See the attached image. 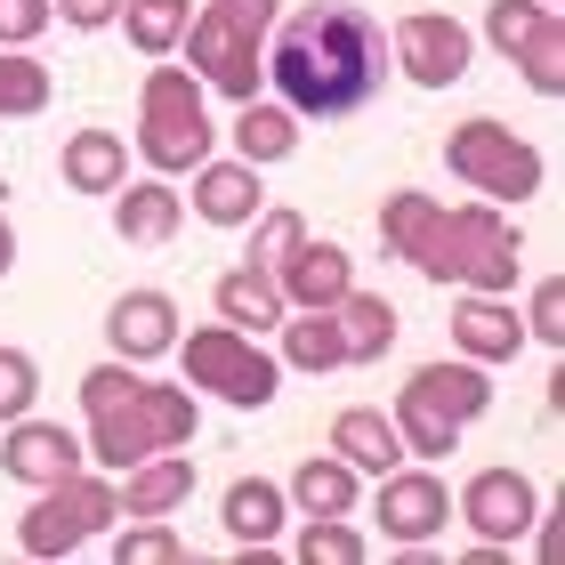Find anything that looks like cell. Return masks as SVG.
I'll use <instances>...</instances> for the list:
<instances>
[{
    "label": "cell",
    "mask_w": 565,
    "mask_h": 565,
    "mask_svg": "<svg viewBox=\"0 0 565 565\" xmlns=\"http://www.w3.org/2000/svg\"><path fill=\"white\" fill-rule=\"evenodd\" d=\"M388 57L396 49L380 17H364L355 0H307L267 41V82L299 121H340L388 89Z\"/></svg>",
    "instance_id": "cell-1"
},
{
    "label": "cell",
    "mask_w": 565,
    "mask_h": 565,
    "mask_svg": "<svg viewBox=\"0 0 565 565\" xmlns=\"http://www.w3.org/2000/svg\"><path fill=\"white\" fill-rule=\"evenodd\" d=\"M82 413H89V460L97 469H121V477L138 460L170 452V445H194V396L146 380L138 364L82 372Z\"/></svg>",
    "instance_id": "cell-2"
},
{
    "label": "cell",
    "mask_w": 565,
    "mask_h": 565,
    "mask_svg": "<svg viewBox=\"0 0 565 565\" xmlns=\"http://www.w3.org/2000/svg\"><path fill=\"white\" fill-rule=\"evenodd\" d=\"M267 33H275V0H202L194 24H186L194 82L250 106V97H259V73H267Z\"/></svg>",
    "instance_id": "cell-3"
},
{
    "label": "cell",
    "mask_w": 565,
    "mask_h": 565,
    "mask_svg": "<svg viewBox=\"0 0 565 565\" xmlns=\"http://www.w3.org/2000/svg\"><path fill=\"white\" fill-rule=\"evenodd\" d=\"M484 404H493V380H484V364H420L413 380H404V396H396V436H404V452H420V460H445L460 445V428H469Z\"/></svg>",
    "instance_id": "cell-4"
},
{
    "label": "cell",
    "mask_w": 565,
    "mask_h": 565,
    "mask_svg": "<svg viewBox=\"0 0 565 565\" xmlns=\"http://www.w3.org/2000/svg\"><path fill=\"white\" fill-rule=\"evenodd\" d=\"M211 106H202V82L186 65H153L146 73V97H138V153L162 178L178 170H202L211 162Z\"/></svg>",
    "instance_id": "cell-5"
},
{
    "label": "cell",
    "mask_w": 565,
    "mask_h": 565,
    "mask_svg": "<svg viewBox=\"0 0 565 565\" xmlns=\"http://www.w3.org/2000/svg\"><path fill=\"white\" fill-rule=\"evenodd\" d=\"M518 267H525V243H518V226L501 218V202H460V211H445V235H436L428 282L518 291Z\"/></svg>",
    "instance_id": "cell-6"
},
{
    "label": "cell",
    "mask_w": 565,
    "mask_h": 565,
    "mask_svg": "<svg viewBox=\"0 0 565 565\" xmlns=\"http://www.w3.org/2000/svg\"><path fill=\"white\" fill-rule=\"evenodd\" d=\"M178 364H186V388H211L218 404H235V413H267L275 388H282V364L235 323H211V331H194V340H178Z\"/></svg>",
    "instance_id": "cell-7"
},
{
    "label": "cell",
    "mask_w": 565,
    "mask_h": 565,
    "mask_svg": "<svg viewBox=\"0 0 565 565\" xmlns=\"http://www.w3.org/2000/svg\"><path fill=\"white\" fill-rule=\"evenodd\" d=\"M445 162H452V178L460 186H477L484 202H533L542 194V178H550V162L533 153L509 121H493V114H477V121H460V130L445 138Z\"/></svg>",
    "instance_id": "cell-8"
},
{
    "label": "cell",
    "mask_w": 565,
    "mask_h": 565,
    "mask_svg": "<svg viewBox=\"0 0 565 565\" xmlns=\"http://www.w3.org/2000/svg\"><path fill=\"white\" fill-rule=\"evenodd\" d=\"M121 518V493L106 477H57V484H41V501L17 518V550L24 557H73V550H89L97 533H106Z\"/></svg>",
    "instance_id": "cell-9"
},
{
    "label": "cell",
    "mask_w": 565,
    "mask_h": 565,
    "mask_svg": "<svg viewBox=\"0 0 565 565\" xmlns=\"http://www.w3.org/2000/svg\"><path fill=\"white\" fill-rule=\"evenodd\" d=\"M484 41L525 73V89H542V97L565 89V24H557V0H493V9H484Z\"/></svg>",
    "instance_id": "cell-10"
},
{
    "label": "cell",
    "mask_w": 565,
    "mask_h": 565,
    "mask_svg": "<svg viewBox=\"0 0 565 565\" xmlns=\"http://www.w3.org/2000/svg\"><path fill=\"white\" fill-rule=\"evenodd\" d=\"M388 49H396V65H404V82H413V89H452L460 73H469V57H477L469 24L445 17V9H413L396 24Z\"/></svg>",
    "instance_id": "cell-11"
},
{
    "label": "cell",
    "mask_w": 565,
    "mask_h": 565,
    "mask_svg": "<svg viewBox=\"0 0 565 565\" xmlns=\"http://www.w3.org/2000/svg\"><path fill=\"white\" fill-rule=\"evenodd\" d=\"M460 518L477 525V542H501V550H518L533 518H542V493L518 477V469H477L469 484H460Z\"/></svg>",
    "instance_id": "cell-12"
},
{
    "label": "cell",
    "mask_w": 565,
    "mask_h": 565,
    "mask_svg": "<svg viewBox=\"0 0 565 565\" xmlns=\"http://www.w3.org/2000/svg\"><path fill=\"white\" fill-rule=\"evenodd\" d=\"M89 460V445L82 436H65V420H9V436H0V469H9L17 484H57V477H73Z\"/></svg>",
    "instance_id": "cell-13"
},
{
    "label": "cell",
    "mask_w": 565,
    "mask_h": 565,
    "mask_svg": "<svg viewBox=\"0 0 565 565\" xmlns=\"http://www.w3.org/2000/svg\"><path fill=\"white\" fill-rule=\"evenodd\" d=\"M445 518H452L445 477H428V469H388V477H380V525H388V542L420 550Z\"/></svg>",
    "instance_id": "cell-14"
},
{
    "label": "cell",
    "mask_w": 565,
    "mask_h": 565,
    "mask_svg": "<svg viewBox=\"0 0 565 565\" xmlns=\"http://www.w3.org/2000/svg\"><path fill=\"white\" fill-rule=\"evenodd\" d=\"M106 340H114L121 364H153V355L178 348V307L162 291H121L106 307Z\"/></svg>",
    "instance_id": "cell-15"
},
{
    "label": "cell",
    "mask_w": 565,
    "mask_h": 565,
    "mask_svg": "<svg viewBox=\"0 0 565 565\" xmlns=\"http://www.w3.org/2000/svg\"><path fill=\"white\" fill-rule=\"evenodd\" d=\"M452 348L469 364H518V348H525L518 307H501V291H469L452 307Z\"/></svg>",
    "instance_id": "cell-16"
},
{
    "label": "cell",
    "mask_w": 565,
    "mask_h": 565,
    "mask_svg": "<svg viewBox=\"0 0 565 565\" xmlns=\"http://www.w3.org/2000/svg\"><path fill=\"white\" fill-rule=\"evenodd\" d=\"M275 282H282V299H291V307H340V299L355 291V259H348L340 243H316V235H307L291 259L275 267Z\"/></svg>",
    "instance_id": "cell-17"
},
{
    "label": "cell",
    "mask_w": 565,
    "mask_h": 565,
    "mask_svg": "<svg viewBox=\"0 0 565 565\" xmlns=\"http://www.w3.org/2000/svg\"><path fill=\"white\" fill-rule=\"evenodd\" d=\"M436 235H445V202H436V194L396 186L388 202H380V243H388V259H413L428 275L436 267Z\"/></svg>",
    "instance_id": "cell-18"
},
{
    "label": "cell",
    "mask_w": 565,
    "mask_h": 565,
    "mask_svg": "<svg viewBox=\"0 0 565 565\" xmlns=\"http://www.w3.org/2000/svg\"><path fill=\"white\" fill-rule=\"evenodd\" d=\"M259 202H267V186H259V170H250V162H202L194 170V218L250 226V218H259Z\"/></svg>",
    "instance_id": "cell-19"
},
{
    "label": "cell",
    "mask_w": 565,
    "mask_h": 565,
    "mask_svg": "<svg viewBox=\"0 0 565 565\" xmlns=\"http://www.w3.org/2000/svg\"><path fill=\"white\" fill-rule=\"evenodd\" d=\"M178 218H186V194L170 186V178H138L130 194H114V235L121 243H170L178 235Z\"/></svg>",
    "instance_id": "cell-20"
},
{
    "label": "cell",
    "mask_w": 565,
    "mask_h": 565,
    "mask_svg": "<svg viewBox=\"0 0 565 565\" xmlns=\"http://www.w3.org/2000/svg\"><path fill=\"white\" fill-rule=\"evenodd\" d=\"M331 452H340L355 477H388L396 460H404V436H396V420H388V413L355 404V413H340V420H331Z\"/></svg>",
    "instance_id": "cell-21"
},
{
    "label": "cell",
    "mask_w": 565,
    "mask_h": 565,
    "mask_svg": "<svg viewBox=\"0 0 565 565\" xmlns=\"http://www.w3.org/2000/svg\"><path fill=\"white\" fill-rule=\"evenodd\" d=\"M218 316L259 340V331H282L291 299H282V282H275L267 267H235V275H218Z\"/></svg>",
    "instance_id": "cell-22"
},
{
    "label": "cell",
    "mask_w": 565,
    "mask_h": 565,
    "mask_svg": "<svg viewBox=\"0 0 565 565\" xmlns=\"http://www.w3.org/2000/svg\"><path fill=\"white\" fill-rule=\"evenodd\" d=\"M218 518H226V533H235L243 550H259V542L282 533V518H291V493L267 484V477H235V484H226V501H218Z\"/></svg>",
    "instance_id": "cell-23"
},
{
    "label": "cell",
    "mask_w": 565,
    "mask_h": 565,
    "mask_svg": "<svg viewBox=\"0 0 565 565\" xmlns=\"http://www.w3.org/2000/svg\"><path fill=\"white\" fill-rule=\"evenodd\" d=\"M65 186L73 194H121L130 186V146L114 130H73L65 138Z\"/></svg>",
    "instance_id": "cell-24"
},
{
    "label": "cell",
    "mask_w": 565,
    "mask_h": 565,
    "mask_svg": "<svg viewBox=\"0 0 565 565\" xmlns=\"http://www.w3.org/2000/svg\"><path fill=\"white\" fill-rule=\"evenodd\" d=\"M331 323H340L348 364H380V355L396 348V307H388V291H348L340 307H331Z\"/></svg>",
    "instance_id": "cell-25"
},
{
    "label": "cell",
    "mask_w": 565,
    "mask_h": 565,
    "mask_svg": "<svg viewBox=\"0 0 565 565\" xmlns=\"http://www.w3.org/2000/svg\"><path fill=\"white\" fill-rule=\"evenodd\" d=\"M186 493H194V460L170 445V452H153V460H138V469H130V493H121V509H130V518H170Z\"/></svg>",
    "instance_id": "cell-26"
},
{
    "label": "cell",
    "mask_w": 565,
    "mask_h": 565,
    "mask_svg": "<svg viewBox=\"0 0 565 565\" xmlns=\"http://www.w3.org/2000/svg\"><path fill=\"white\" fill-rule=\"evenodd\" d=\"M235 146H243V162H250V170L291 162V153H299V114L282 106V97H275V106H267V97H250V106L235 114Z\"/></svg>",
    "instance_id": "cell-27"
},
{
    "label": "cell",
    "mask_w": 565,
    "mask_h": 565,
    "mask_svg": "<svg viewBox=\"0 0 565 565\" xmlns=\"http://www.w3.org/2000/svg\"><path fill=\"white\" fill-rule=\"evenodd\" d=\"M282 364H291V372H340L348 364L331 307H299V316H282Z\"/></svg>",
    "instance_id": "cell-28"
},
{
    "label": "cell",
    "mask_w": 565,
    "mask_h": 565,
    "mask_svg": "<svg viewBox=\"0 0 565 565\" xmlns=\"http://www.w3.org/2000/svg\"><path fill=\"white\" fill-rule=\"evenodd\" d=\"M291 501H299V518H348V509H355V469H348V460L340 452H316V460H299V469H291Z\"/></svg>",
    "instance_id": "cell-29"
},
{
    "label": "cell",
    "mask_w": 565,
    "mask_h": 565,
    "mask_svg": "<svg viewBox=\"0 0 565 565\" xmlns=\"http://www.w3.org/2000/svg\"><path fill=\"white\" fill-rule=\"evenodd\" d=\"M121 24H130V49L146 57H170L194 24V0H121Z\"/></svg>",
    "instance_id": "cell-30"
},
{
    "label": "cell",
    "mask_w": 565,
    "mask_h": 565,
    "mask_svg": "<svg viewBox=\"0 0 565 565\" xmlns=\"http://www.w3.org/2000/svg\"><path fill=\"white\" fill-rule=\"evenodd\" d=\"M49 114V65L24 49H0V121H33Z\"/></svg>",
    "instance_id": "cell-31"
},
{
    "label": "cell",
    "mask_w": 565,
    "mask_h": 565,
    "mask_svg": "<svg viewBox=\"0 0 565 565\" xmlns=\"http://www.w3.org/2000/svg\"><path fill=\"white\" fill-rule=\"evenodd\" d=\"M364 557H372V542H364L348 518H307V533H299V565H364Z\"/></svg>",
    "instance_id": "cell-32"
},
{
    "label": "cell",
    "mask_w": 565,
    "mask_h": 565,
    "mask_svg": "<svg viewBox=\"0 0 565 565\" xmlns=\"http://www.w3.org/2000/svg\"><path fill=\"white\" fill-rule=\"evenodd\" d=\"M250 226H259V235H250V267H267V275L307 243V218H299V211H259Z\"/></svg>",
    "instance_id": "cell-33"
},
{
    "label": "cell",
    "mask_w": 565,
    "mask_h": 565,
    "mask_svg": "<svg viewBox=\"0 0 565 565\" xmlns=\"http://www.w3.org/2000/svg\"><path fill=\"white\" fill-rule=\"evenodd\" d=\"M33 396H41V364L24 348H0V428L33 413Z\"/></svg>",
    "instance_id": "cell-34"
},
{
    "label": "cell",
    "mask_w": 565,
    "mask_h": 565,
    "mask_svg": "<svg viewBox=\"0 0 565 565\" xmlns=\"http://www.w3.org/2000/svg\"><path fill=\"white\" fill-rule=\"evenodd\" d=\"M114 557H121V565H186V542H178L162 518H146V525H130V533L114 542Z\"/></svg>",
    "instance_id": "cell-35"
},
{
    "label": "cell",
    "mask_w": 565,
    "mask_h": 565,
    "mask_svg": "<svg viewBox=\"0 0 565 565\" xmlns=\"http://www.w3.org/2000/svg\"><path fill=\"white\" fill-rule=\"evenodd\" d=\"M57 24V0H0V49H24Z\"/></svg>",
    "instance_id": "cell-36"
},
{
    "label": "cell",
    "mask_w": 565,
    "mask_h": 565,
    "mask_svg": "<svg viewBox=\"0 0 565 565\" xmlns=\"http://www.w3.org/2000/svg\"><path fill=\"white\" fill-rule=\"evenodd\" d=\"M525 340H542V348H557V340H565V282H557V275H550V282H533Z\"/></svg>",
    "instance_id": "cell-37"
},
{
    "label": "cell",
    "mask_w": 565,
    "mask_h": 565,
    "mask_svg": "<svg viewBox=\"0 0 565 565\" xmlns=\"http://www.w3.org/2000/svg\"><path fill=\"white\" fill-rule=\"evenodd\" d=\"M57 17L73 24V33H97V24L121 17V0H57Z\"/></svg>",
    "instance_id": "cell-38"
},
{
    "label": "cell",
    "mask_w": 565,
    "mask_h": 565,
    "mask_svg": "<svg viewBox=\"0 0 565 565\" xmlns=\"http://www.w3.org/2000/svg\"><path fill=\"white\" fill-rule=\"evenodd\" d=\"M9 267H17V226L0 218V275H9Z\"/></svg>",
    "instance_id": "cell-39"
}]
</instances>
